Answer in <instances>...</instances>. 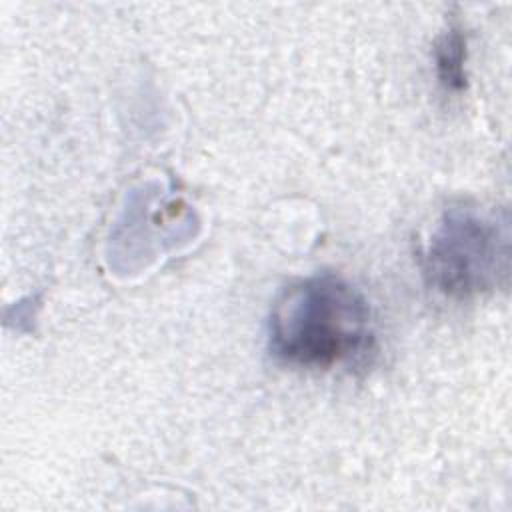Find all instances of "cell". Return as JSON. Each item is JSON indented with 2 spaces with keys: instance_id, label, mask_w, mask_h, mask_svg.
Instances as JSON below:
<instances>
[{
  "instance_id": "1",
  "label": "cell",
  "mask_w": 512,
  "mask_h": 512,
  "mask_svg": "<svg viewBox=\"0 0 512 512\" xmlns=\"http://www.w3.org/2000/svg\"><path fill=\"white\" fill-rule=\"evenodd\" d=\"M372 312L366 298L334 274L286 286L268 318V348L284 364L332 368L372 350Z\"/></svg>"
},
{
  "instance_id": "2",
  "label": "cell",
  "mask_w": 512,
  "mask_h": 512,
  "mask_svg": "<svg viewBox=\"0 0 512 512\" xmlns=\"http://www.w3.org/2000/svg\"><path fill=\"white\" fill-rule=\"evenodd\" d=\"M424 276L436 292L470 300L508 278V220L474 206H452L438 220L424 252Z\"/></svg>"
},
{
  "instance_id": "3",
  "label": "cell",
  "mask_w": 512,
  "mask_h": 512,
  "mask_svg": "<svg viewBox=\"0 0 512 512\" xmlns=\"http://www.w3.org/2000/svg\"><path fill=\"white\" fill-rule=\"evenodd\" d=\"M438 80L446 90L458 92L466 86V38L458 26H450L434 48Z\"/></svg>"
}]
</instances>
